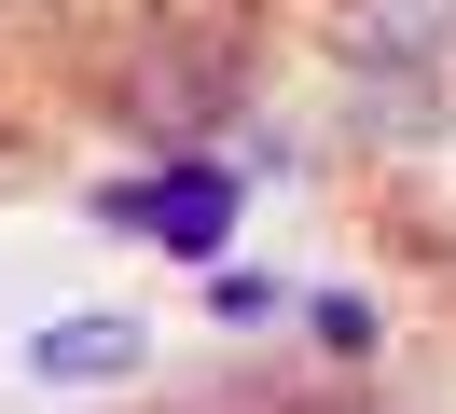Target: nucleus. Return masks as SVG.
<instances>
[{
	"instance_id": "obj_1",
	"label": "nucleus",
	"mask_w": 456,
	"mask_h": 414,
	"mask_svg": "<svg viewBox=\"0 0 456 414\" xmlns=\"http://www.w3.org/2000/svg\"><path fill=\"white\" fill-rule=\"evenodd\" d=\"M346 110L415 152V138H443V69H415V55H346Z\"/></svg>"
},
{
	"instance_id": "obj_2",
	"label": "nucleus",
	"mask_w": 456,
	"mask_h": 414,
	"mask_svg": "<svg viewBox=\"0 0 456 414\" xmlns=\"http://www.w3.org/2000/svg\"><path fill=\"white\" fill-rule=\"evenodd\" d=\"M346 55H415V69H456V0H346Z\"/></svg>"
},
{
	"instance_id": "obj_3",
	"label": "nucleus",
	"mask_w": 456,
	"mask_h": 414,
	"mask_svg": "<svg viewBox=\"0 0 456 414\" xmlns=\"http://www.w3.org/2000/svg\"><path fill=\"white\" fill-rule=\"evenodd\" d=\"M125 359H139V331H125V318H69V331H42V345H28V373H125Z\"/></svg>"
}]
</instances>
